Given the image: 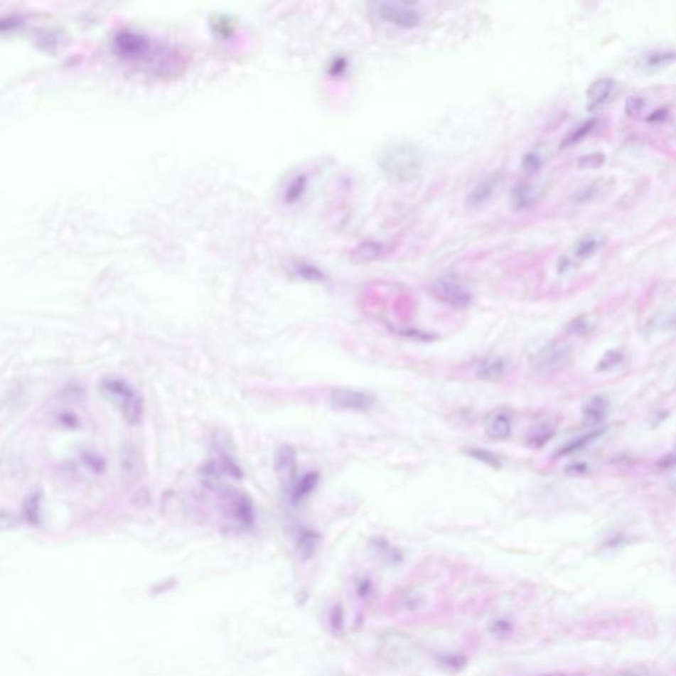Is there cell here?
Returning <instances> with one entry per match:
<instances>
[{
	"label": "cell",
	"mask_w": 676,
	"mask_h": 676,
	"mask_svg": "<svg viewBox=\"0 0 676 676\" xmlns=\"http://www.w3.org/2000/svg\"><path fill=\"white\" fill-rule=\"evenodd\" d=\"M540 166H542V159L535 152H530L523 159V168H525L526 172H530V173L537 172Z\"/></svg>",
	"instance_id": "obj_28"
},
{
	"label": "cell",
	"mask_w": 676,
	"mask_h": 676,
	"mask_svg": "<svg viewBox=\"0 0 676 676\" xmlns=\"http://www.w3.org/2000/svg\"><path fill=\"white\" fill-rule=\"evenodd\" d=\"M603 245V238L600 234L596 232H588L580 237L577 241L574 242V246L571 247L569 254L563 258L560 263V269H569L574 266V263L584 262V260L592 258L593 255L600 250Z\"/></svg>",
	"instance_id": "obj_7"
},
{
	"label": "cell",
	"mask_w": 676,
	"mask_h": 676,
	"mask_svg": "<svg viewBox=\"0 0 676 676\" xmlns=\"http://www.w3.org/2000/svg\"><path fill=\"white\" fill-rule=\"evenodd\" d=\"M535 189L532 186H519L515 188L514 191V200H515V204L520 209L523 208H527L531 204L535 203Z\"/></svg>",
	"instance_id": "obj_21"
},
{
	"label": "cell",
	"mask_w": 676,
	"mask_h": 676,
	"mask_svg": "<svg viewBox=\"0 0 676 676\" xmlns=\"http://www.w3.org/2000/svg\"><path fill=\"white\" fill-rule=\"evenodd\" d=\"M465 452L469 457H472L480 463H486L494 469H500V458L495 454H491L490 451L485 449V448H466Z\"/></svg>",
	"instance_id": "obj_19"
},
{
	"label": "cell",
	"mask_w": 676,
	"mask_h": 676,
	"mask_svg": "<svg viewBox=\"0 0 676 676\" xmlns=\"http://www.w3.org/2000/svg\"><path fill=\"white\" fill-rule=\"evenodd\" d=\"M621 354L618 352H608L602 357L601 362L599 363V370H608L618 365L621 361Z\"/></svg>",
	"instance_id": "obj_27"
},
{
	"label": "cell",
	"mask_w": 676,
	"mask_h": 676,
	"mask_svg": "<svg viewBox=\"0 0 676 676\" xmlns=\"http://www.w3.org/2000/svg\"><path fill=\"white\" fill-rule=\"evenodd\" d=\"M513 431L511 420L505 412H494L486 419L485 432L493 440H506Z\"/></svg>",
	"instance_id": "obj_11"
},
{
	"label": "cell",
	"mask_w": 676,
	"mask_h": 676,
	"mask_svg": "<svg viewBox=\"0 0 676 676\" xmlns=\"http://www.w3.org/2000/svg\"><path fill=\"white\" fill-rule=\"evenodd\" d=\"M500 173H491L489 176L482 178L481 181L474 186L472 192L468 195V204L477 208L481 206L489 201V198L495 193L497 188L500 186Z\"/></svg>",
	"instance_id": "obj_9"
},
{
	"label": "cell",
	"mask_w": 676,
	"mask_h": 676,
	"mask_svg": "<svg viewBox=\"0 0 676 676\" xmlns=\"http://www.w3.org/2000/svg\"><path fill=\"white\" fill-rule=\"evenodd\" d=\"M643 107H645V100H643V98H640V97H630L629 100L626 101L625 110H626L628 115H635V114H638Z\"/></svg>",
	"instance_id": "obj_29"
},
{
	"label": "cell",
	"mask_w": 676,
	"mask_h": 676,
	"mask_svg": "<svg viewBox=\"0 0 676 676\" xmlns=\"http://www.w3.org/2000/svg\"><path fill=\"white\" fill-rule=\"evenodd\" d=\"M318 543H320V535L312 531V530H306L301 535H300V540H299V546H300V549L301 552L306 556H312L315 554L316 548L318 547Z\"/></svg>",
	"instance_id": "obj_20"
},
{
	"label": "cell",
	"mask_w": 676,
	"mask_h": 676,
	"mask_svg": "<svg viewBox=\"0 0 676 676\" xmlns=\"http://www.w3.org/2000/svg\"><path fill=\"white\" fill-rule=\"evenodd\" d=\"M331 407L337 411L363 412L374 407L375 399L370 394L353 389H334L329 398Z\"/></svg>",
	"instance_id": "obj_6"
},
{
	"label": "cell",
	"mask_w": 676,
	"mask_h": 676,
	"mask_svg": "<svg viewBox=\"0 0 676 676\" xmlns=\"http://www.w3.org/2000/svg\"><path fill=\"white\" fill-rule=\"evenodd\" d=\"M605 163V156L602 154H588L579 159L577 166L581 169H597Z\"/></svg>",
	"instance_id": "obj_24"
},
{
	"label": "cell",
	"mask_w": 676,
	"mask_h": 676,
	"mask_svg": "<svg viewBox=\"0 0 676 676\" xmlns=\"http://www.w3.org/2000/svg\"><path fill=\"white\" fill-rule=\"evenodd\" d=\"M348 68V61L343 57H336L332 64L329 65V73L331 75H341L346 72Z\"/></svg>",
	"instance_id": "obj_30"
},
{
	"label": "cell",
	"mask_w": 676,
	"mask_h": 676,
	"mask_svg": "<svg viewBox=\"0 0 676 676\" xmlns=\"http://www.w3.org/2000/svg\"><path fill=\"white\" fill-rule=\"evenodd\" d=\"M297 465V456L292 446H281L277 454V468L279 472L286 477H292L295 474Z\"/></svg>",
	"instance_id": "obj_15"
},
{
	"label": "cell",
	"mask_w": 676,
	"mask_h": 676,
	"mask_svg": "<svg viewBox=\"0 0 676 676\" xmlns=\"http://www.w3.org/2000/svg\"><path fill=\"white\" fill-rule=\"evenodd\" d=\"M377 15L390 26L406 31L417 28L422 24V14L402 1H382L377 7Z\"/></svg>",
	"instance_id": "obj_4"
},
{
	"label": "cell",
	"mask_w": 676,
	"mask_h": 676,
	"mask_svg": "<svg viewBox=\"0 0 676 676\" xmlns=\"http://www.w3.org/2000/svg\"><path fill=\"white\" fill-rule=\"evenodd\" d=\"M555 434V428L547 422H542L535 426H532L528 440L532 446H543L548 440Z\"/></svg>",
	"instance_id": "obj_18"
},
{
	"label": "cell",
	"mask_w": 676,
	"mask_h": 676,
	"mask_svg": "<svg viewBox=\"0 0 676 676\" xmlns=\"http://www.w3.org/2000/svg\"><path fill=\"white\" fill-rule=\"evenodd\" d=\"M567 329L571 334L588 333L592 329V321L588 317L581 316L574 318V321H571L567 326Z\"/></svg>",
	"instance_id": "obj_25"
},
{
	"label": "cell",
	"mask_w": 676,
	"mask_h": 676,
	"mask_svg": "<svg viewBox=\"0 0 676 676\" xmlns=\"http://www.w3.org/2000/svg\"><path fill=\"white\" fill-rule=\"evenodd\" d=\"M102 389L114 399L130 423H138L143 415V400L136 390L127 382L119 378H107L103 380Z\"/></svg>",
	"instance_id": "obj_3"
},
{
	"label": "cell",
	"mask_w": 676,
	"mask_h": 676,
	"mask_svg": "<svg viewBox=\"0 0 676 676\" xmlns=\"http://www.w3.org/2000/svg\"><path fill=\"white\" fill-rule=\"evenodd\" d=\"M654 326L659 331H676V309L659 313L654 318Z\"/></svg>",
	"instance_id": "obj_22"
},
{
	"label": "cell",
	"mask_w": 676,
	"mask_h": 676,
	"mask_svg": "<svg viewBox=\"0 0 676 676\" xmlns=\"http://www.w3.org/2000/svg\"><path fill=\"white\" fill-rule=\"evenodd\" d=\"M318 480H320V476L318 473L316 472H309L304 474L299 481L295 483L294 489H292V494H291V498H292V502L294 503H300L301 500H306V497L315 490L317 483H318Z\"/></svg>",
	"instance_id": "obj_14"
},
{
	"label": "cell",
	"mask_w": 676,
	"mask_h": 676,
	"mask_svg": "<svg viewBox=\"0 0 676 676\" xmlns=\"http://www.w3.org/2000/svg\"><path fill=\"white\" fill-rule=\"evenodd\" d=\"M382 251H383V246L380 242H362L353 250L352 259L355 263H360V264L365 263L366 264V263H371V262L378 259L382 255Z\"/></svg>",
	"instance_id": "obj_13"
},
{
	"label": "cell",
	"mask_w": 676,
	"mask_h": 676,
	"mask_svg": "<svg viewBox=\"0 0 676 676\" xmlns=\"http://www.w3.org/2000/svg\"><path fill=\"white\" fill-rule=\"evenodd\" d=\"M676 465V448L675 451H672L671 454H667L666 457L660 458V461L658 463V466L659 468H671V466H675Z\"/></svg>",
	"instance_id": "obj_31"
},
{
	"label": "cell",
	"mask_w": 676,
	"mask_h": 676,
	"mask_svg": "<svg viewBox=\"0 0 676 676\" xmlns=\"http://www.w3.org/2000/svg\"><path fill=\"white\" fill-rule=\"evenodd\" d=\"M299 274L303 277V278L308 279V280H312V281H321L324 280V274L317 269V267H313V266H309V264H303L299 267Z\"/></svg>",
	"instance_id": "obj_26"
},
{
	"label": "cell",
	"mask_w": 676,
	"mask_h": 676,
	"mask_svg": "<svg viewBox=\"0 0 676 676\" xmlns=\"http://www.w3.org/2000/svg\"><path fill=\"white\" fill-rule=\"evenodd\" d=\"M528 362L539 375H555L571 365L572 349L560 340L546 341L528 353Z\"/></svg>",
	"instance_id": "obj_2"
},
{
	"label": "cell",
	"mask_w": 676,
	"mask_h": 676,
	"mask_svg": "<svg viewBox=\"0 0 676 676\" xmlns=\"http://www.w3.org/2000/svg\"><path fill=\"white\" fill-rule=\"evenodd\" d=\"M603 189V183L601 181H596L593 184H589L586 188H584L583 191H580L577 195H574V200L577 203H585V201H591L593 200L596 195H599Z\"/></svg>",
	"instance_id": "obj_23"
},
{
	"label": "cell",
	"mask_w": 676,
	"mask_h": 676,
	"mask_svg": "<svg viewBox=\"0 0 676 676\" xmlns=\"http://www.w3.org/2000/svg\"><path fill=\"white\" fill-rule=\"evenodd\" d=\"M614 81L611 78H599L586 90V109L594 112L608 102L614 92Z\"/></svg>",
	"instance_id": "obj_8"
},
{
	"label": "cell",
	"mask_w": 676,
	"mask_h": 676,
	"mask_svg": "<svg viewBox=\"0 0 676 676\" xmlns=\"http://www.w3.org/2000/svg\"><path fill=\"white\" fill-rule=\"evenodd\" d=\"M609 409H611L609 400L602 395H596L584 404V420L588 426H597L605 417H608Z\"/></svg>",
	"instance_id": "obj_10"
},
{
	"label": "cell",
	"mask_w": 676,
	"mask_h": 676,
	"mask_svg": "<svg viewBox=\"0 0 676 676\" xmlns=\"http://www.w3.org/2000/svg\"><path fill=\"white\" fill-rule=\"evenodd\" d=\"M380 171L397 183H408L419 176L422 171V154L415 144L398 140L389 143L380 152Z\"/></svg>",
	"instance_id": "obj_1"
},
{
	"label": "cell",
	"mask_w": 676,
	"mask_h": 676,
	"mask_svg": "<svg viewBox=\"0 0 676 676\" xmlns=\"http://www.w3.org/2000/svg\"><path fill=\"white\" fill-rule=\"evenodd\" d=\"M596 124H597L596 118H589V119L584 121L583 123L577 124L574 130L569 131L568 135H565L560 147L563 149H568V147H572L574 144L580 143L596 127Z\"/></svg>",
	"instance_id": "obj_16"
},
{
	"label": "cell",
	"mask_w": 676,
	"mask_h": 676,
	"mask_svg": "<svg viewBox=\"0 0 676 676\" xmlns=\"http://www.w3.org/2000/svg\"><path fill=\"white\" fill-rule=\"evenodd\" d=\"M666 110H658L657 112H654V114H651V115H650L651 118H648V121H665V119H666Z\"/></svg>",
	"instance_id": "obj_32"
},
{
	"label": "cell",
	"mask_w": 676,
	"mask_h": 676,
	"mask_svg": "<svg viewBox=\"0 0 676 676\" xmlns=\"http://www.w3.org/2000/svg\"><path fill=\"white\" fill-rule=\"evenodd\" d=\"M508 371V363L500 357H486L477 367L478 378L488 382L500 380Z\"/></svg>",
	"instance_id": "obj_12"
},
{
	"label": "cell",
	"mask_w": 676,
	"mask_h": 676,
	"mask_svg": "<svg viewBox=\"0 0 676 676\" xmlns=\"http://www.w3.org/2000/svg\"><path fill=\"white\" fill-rule=\"evenodd\" d=\"M431 292L439 301L457 311L472 306L473 296L469 289L452 278L437 279L431 286Z\"/></svg>",
	"instance_id": "obj_5"
},
{
	"label": "cell",
	"mask_w": 676,
	"mask_h": 676,
	"mask_svg": "<svg viewBox=\"0 0 676 676\" xmlns=\"http://www.w3.org/2000/svg\"><path fill=\"white\" fill-rule=\"evenodd\" d=\"M676 60L675 50H653L643 56V65L650 69H657L668 65Z\"/></svg>",
	"instance_id": "obj_17"
}]
</instances>
